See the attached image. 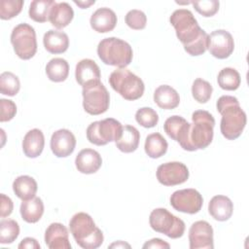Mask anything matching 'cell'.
Here are the masks:
<instances>
[{"instance_id": "cell-1", "label": "cell", "mask_w": 249, "mask_h": 249, "mask_svg": "<svg viewBox=\"0 0 249 249\" xmlns=\"http://www.w3.org/2000/svg\"><path fill=\"white\" fill-rule=\"evenodd\" d=\"M169 21L174 27L176 36L183 44L184 50L196 56L205 53L208 45V34L200 28L193 13L187 9L175 10Z\"/></svg>"}, {"instance_id": "cell-2", "label": "cell", "mask_w": 249, "mask_h": 249, "mask_svg": "<svg viewBox=\"0 0 249 249\" xmlns=\"http://www.w3.org/2000/svg\"><path fill=\"white\" fill-rule=\"evenodd\" d=\"M192 121L186 123L176 141L186 151L205 149L213 140L214 117L205 110H196L192 114Z\"/></svg>"}, {"instance_id": "cell-3", "label": "cell", "mask_w": 249, "mask_h": 249, "mask_svg": "<svg viewBox=\"0 0 249 249\" xmlns=\"http://www.w3.org/2000/svg\"><path fill=\"white\" fill-rule=\"evenodd\" d=\"M216 107L222 115L220 129L223 136L229 140L238 138L246 125L247 119L237 98L231 95H222L217 100Z\"/></svg>"}, {"instance_id": "cell-4", "label": "cell", "mask_w": 249, "mask_h": 249, "mask_svg": "<svg viewBox=\"0 0 249 249\" xmlns=\"http://www.w3.org/2000/svg\"><path fill=\"white\" fill-rule=\"evenodd\" d=\"M69 228L77 244L84 249H95L103 243L101 230L88 213H76L69 222Z\"/></svg>"}, {"instance_id": "cell-5", "label": "cell", "mask_w": 249, "mask_h": 249, "mask_svg": "<svg viewBox=\"0 0 249 249\" xmlns=\"http://www.w3.org/2000/svg\"><path fill=\"white\" fill-rule=\"evenodd\" d=\"M97 54L101 61L107 65L125 68L130 64L133 56L130 45L117 37L102 39L97 46Z\"/></svg>"}, {"instance_id": "cell-6", "label": "cell", "mask_w": 249, "mask_h": 249, "mask_svg": "<svg viewBox=\"0 0 249 249\" xmlns=\"http://www.w3.org/2000/svg\"><path fill=\"white\" fill-rule=\"evenodd\" d=\"M109 84L115 91L126 100H136L140 98L145 89L141 78L126 68L114 70L110 74Z\"/></svg>"}, {"instance_id": "cell-7", "label": "cell", "mask_w": 249, "mask_h": 249, "mask_svg": "<svg viewBox=\"0 0 249 249\" xmlns=\"http://www.w3.org/2000/svg\"><path fill=\"white\" fill-rule=\"evenodd\" d=\"M83 107L89 115L105 113L110 104V95L100 81H94L83 87Z\"/></svg>"}, {"instance_id": "cell-8", "label": "cell", "mask_w": 249, "mask_h": 249, "mask_svg": "<svg viewBox=\"0 0 249 249\" xmlns=\"http://www.w3.org/2000/svg\"><path fill=\"white\" fill-rule=\"evenodd\" d=\"M149 223L155 231L163 233L170 238H179L185 231L184 221L165 208L154 209L150 214Z\"/></svg>"}, {"instance_id": "cell-9", "label": "cell", "mask_w": 249, "mask_h": 249, "mask_svg": "<svg viewBox=\"0 0 249 249\" xmlns=\"http://www.w3.org/2000/svg\"><path fill=\"white\" fill-rule=\"evenodd\" d=\"M11 43L16 54L24 60L30 59L37 52L36 32L28 23H19L11 33Z\"/></svg>"}, {"instance_id": "cell-10", "label": "cell", "mask_w": 249, "mask_h": 249, "mask_svg": "<svg viewBox=\"0 0 249 249\" xmlns=\"http://www.w3.org/2000/svg\"><path fill=\"white\" fill-rule=\"evenodd\" d=\"M123 131L122 124L113 119L107 118L91 123L87 128V138L94 145L103 146L109 142L117 141Z\"/></svg>"}, {"instance_id": "cell-11", "label": "cell", "mask_w": 249, "mask_h": 249, "mask_svg": "<svg viewBox=\"0 0 249 249\" xmlns=\"http://www.w3.org/2000/svg\"><path fill=\"white\" fill-rule=\"evenodd\" d=\"M170 204L179 212L196 214L200 211L203 204V198L195 189H183L175 191L171 195Z\"/></svg>"}, {"instance_id": "cell-12", "label": "cell", "mask_w": 249, "mask_h": 249, "mask_svg": "<svg viewBox=\"0 0 249 249\" xmlns=\"http://www.w3.org/2000/svg\"><path fill=\"white\" fill-rule=\"evenodd\" d=\"M188 178L189 169L180 161L165 162L157 169V179L163 186L180 185L185 183Z\"/></svg>"}, {"instance_id": "cell-13", "label": "cell", "mask_w": 249, "mask_h": 249, "mask_svg": "<svg viewBox=\"0 0 249 249\" xmlns=\"http://www.w3.org/2000/svg\"><path fill=\"white\" fill-rule=\"evenodd\" d=\"M207 49L216 58H228L234 50V42L231 34L224 29H217L208 35Z\"/></svg>"}, {"instance_id": "cell-14", "label": "cell", "mask_w": 249, "mask_h": 249, "mask_svg": "<svg viewBox=\"0 0 249 249\" xmlns=\"http://www.w3.org/2000/svg\"><path fill=\"white\" fill-rule=\"evenodd\" d=\"M191 249H213V229L206 221H196L189 231Z\"/></svg>"}, {"instance_id": "cell-15", "label": "cell", "mask_w": 249, "mask_h": 249, "mask_svg": "<svg viewBox=\"0 0 249 249\" xmlns=\"http://www.w3.org/2000/svg\"><path fill=\"white\" fill-rule=\"evenodd\" d=\"M76 147V138L74 134L66 128L54 131L51 137V149L57 158H66L70 156Z\"/></svg>"}, {"instance_id": "cell-16", "label": "cell", "mask_w": 249, "mask_h": 249, "mask_svg": "<svg viewBox=\"0 0 249 249\" xmlns=\"http://www.w3.org/2000/svg\"><path fill=\"white\" fill-rule=\"evenodd\" d=\"M45 242L50 249H70L67 228L60 223H52L45 231Z\"/></svg>"}, {"instance_id": "cell-17", "label": "cell", "mask_w": 249, "mask_h": 249, "mask_svg": "<svg viewBox=\"0 0 249 249\" xmlns=\"http://www.w3.org/2000/svg\"><path fill=\"white\" fill-rule=\"evenodd\" d=\"M101 156L93 149H83L75 159L76 168L84 174L95 173L101 167Z\"/></svg>"}, {"instance_id": "cell-18", "label": "cell", "mask_w": 249, "mask_h": 249, "mask_svg": "<svg viewBox=\"0 0 249 249\" xmlns=\"http://www.w3.org/2000/svg\"><path fill=\"white\" fill-rule=\"evenodd\" d=\"M89 23L91 28L98 33L110 32L117 24V16L109 8H99L91 15Z\"/></svg>"}, {"instance_id": "cell-19", "label": "cell", "mask_w": 249, "mask_h": 249, "mask_svg": "<svg viewBox=\"0 0 249 249\" xmlns=\"http://www.w3.org/2000/svg\"><path fill=\"white\" fill-rule=\"evenodd\" d=\"M100 69L94 60L85 58L80 60L75 69V78L79 85L85 87L94 81H100Z\"/></svg>"}, {"instance_id": "cell-20", "label": "cell", "mask_w": 249, "mask_h": 249, "mask_svg": "<svg viewBox=\"0 0 249 249\" xmlns=\"http://www.w3.org/2000/svg\"><path fill=\"white\" fill-rule=\"evenodd\" d=\"M208 212L215 220L224 222L231 217L233 212V204L228 196L218 195L210 199L208 204Z\"/></svg>"}, {"instance_id": "cell-21", "label": "cell", "mask_w": 249, "mask_h": 249, "mask_svg": "<svg viewBox=\"0 0 249 249\" xmlns=\"http://www.w3.org/2000/svg\"><path fill=\"white\" fill-rule=\"evenodd\" d=\"M45 146V137L42 130L38 128H33L29 130L23 137L22 140V150L27 158H37L39 157Z\"/></svg>"}, {"instance_id": "cell-22", "label": "cell", "mask_w": 249, "mask_h": 249, "mask_svg": "<svg viewBox=\"0 0 249 249\" xmlns=\"http://www.w3.org/2000/svg\"><path fill=\"white\" fill-rule=\"evenodd\" d=\"M43 44L49 53L53 54L62 53L69 47V38L63 31L51 29L44 34Z\"/></svg>"}, {"instance_id": "cell-23", "label": "cell", "mask_w": 249, "mask_h": 249, "mask_svg": "<svg viewBox=\"0 0 249 249\" xmlns=\"http://www.w3.org/2000/svg\"><path fill=\"white\" fill-rule=\"evenodd\" d=\"M154 101L161 109L172 110L180 103L179 93L168 85H161L154 92Z\"/></svg>"}, {"instance_id": "cell-24", "label": "cell", "mask_w": 249, "mask_h": 249, "mask_svg": "<svg viewBox=\"0 0 249 249\" xmlns=\"http://www.w3.org/2000/svg\"><path fill=\"white\" fill-rule=\"evenodd\" d=\"M74 18V11L72 7L66 2L56 3L53 6L49 20L57 29L66 27Z\"/></svg>"}, {"instance_id": "cell-25", "label": "cell", "mask_w": 249, "mask_h": 249, "mask_svg": "<svg viewBox=\"0 0 249 249\" xmlns=\"http://www.w3.org/2000/svg\"><path fill=\"white\" fill-rule=\"evenodd\" d=\"M140 133L133 125L126 124L123 126V131L120 138L115 141L117 148L123 153H132L139 145Z\"/></svg>"}, {"instance_id": "cell-26", "label": "cell", "mask_w": 249, "mask_h": 249, "mask_svg": "<svg viewBox=\"0 0 249 249\" xmlns=\"http://www.w3.org/2000/svg\"><path fill=\"white\" fill-rule=\"evenodd\" d=\"M37 182L28 175H20L17 177L13 183L14 193L21 200L33 198L37 193Z\"/></svg>"}, {"instance_id": "cell-27", "label": "cell", "mask_w": 249, "mask_h": 249, "mask_svg": "<svg viewBox=\"0 0 249 249\" xmlns=\"http://www.w3.org/2000/svg\"><path fill=\"white\" fill-rule=\"evenodd\" d=\"M19 211L25 222L30 224L37 223L43 216L44 203L40 197L34 196L31 199L22 200Z\"/></svg>"}, {"instance_id": "cell-28", "label": "cell", "mask_w": 249, "mask_h": 249, "mask_svg": "<svg viewBox=\"0 0 249 249\" xmlns=\"http://www.w3.org/2000/svg\"><path fill=\"white\" fill-rule=\"evenodd\" d=\"M168 148L167 141L159 132H154L146 137L144 149L146 154L152 159H159L163 156Z\"/></svg>"}, {"instance_id": "cell-29", "label": "cell", "mask_w": 249, "mask_h": 249, "mask_svg": "<svg viewBox=\"0 0 249 249\" xmlns=\"http://www.w3.org/2000/svg\"><path fill=\"white\" fill-rule=\"evenodd\" d=\"M46 74L52 82H63L68 77L69 64L64 58H52L46 65Z\"/></svg>"}, {"instance_id": "cell-30", "label": "cell", "mask_w": 249, "mask_h": 249, "mask_svg": "<svg viewBox=\"0 0 249 249\" xmlns=\"http://www.w3.org/2000/svg\"><path fill=\"white\" fill-rule=\"evenodd\" d=\"M55 4L53 0H34L30 3L28 15L36 22H46L49 20L50 13Z\"/></svg>"}, {"instance_id": "cell-31", "label": "cell", "mask_w": 249, "mask_h": 249, "mask_svg": "<svg viewBox=\"0 0 249 249\" xmlns=\"http://www.w3.org/2000/svg\"><path fill=\"white\" fill-rule=\"evenodd\" d=\"M218 85L225 90H235L240 86V75L239 73L231 67L223 68L217 77Z\"/></svg>"}, {"instance_id": "cell-32", "label": "cell", "mask_w": 249, "mask_h": 249, "mask_svg": "<svg viewBox=\"0 0 249 249\" xmlns=\"http://www.w3.org/2000/svg\"><path fill=\"white\" fill-rule=\"evenodd\" d=\"M19 234V226L13 219H5L0 222V243H13Z\"/></svg>"}, {"instance_id": "cell-33", "label": "cell", "mask_w": 249, "mask_h": 249, "mask_svg": "<svg viewBox=\"0 0 249 249\" xmlns=\"http://www.w3.org/2000/svg\"><path fill=\"white\" fill-rule=\"evenodd\" d=\"M20 89V82L17 75L6 71L0 75V91L2 94L14 96Z\"/></svg>"}, {"instance_id": "cell-34", "label": "cell", "mask_w": 249, "mask_h": 249, "mask_svg": "<svg viewBox=\"0 0 249 249\" xmlns=\"http://www.w3.org/2000/svg\"><path fill=\"white\" fill-rule=\"evenodd\" d=\"M212 91L213 88L209 82L200 78L194 81L192 86V94L198 103H206L210 99Z\"/></svg>"}, {"instance_id": "cell-35", "label": "cell", "mask_w": 249, "mask_h": 249, "mask_svg": "<svg viewBox=\"0 0 249 249\" xmlns=\"http://www.w3.org/2000/svg\"><path fill=\"white\" fill-rule=\"evenodd\" d=\"M135 120L143 127L151 128L158 124L159 115L150 107H142L136 111Z\"/></svg>"}, {"instance_id": "cell-36", "label": "cell", "mask_w": 249, "mask_h": 249, "mask_svg": "<svg viewBox=\"0 0 249 249\" xmlns=\"http://www.w3.org/2000/svg\"><path fill=\"white\" fill-rule=\"evenodd\" d=\"M22 0H1L0 18L1 19H11L17 17L22 9Z\"/></svg>"}, {"instance_id": "cell-37", "label": "cell", "mask_w": 249, "mask_h": 249, "mask_svg": "<svg viewBox=\"0 0 249 249\" xmlns=\"http://www.w3.org/2000/svg\"><path fill=\"white\" fill-rule=\"evenodd\" d=\"M187 121L181 116H171L163 124V129L166 134L173 140H177V137L182 130L183 126L186 124Z\"/></svg>"}, {"instance_id": "cell-38", "label": "cell", "mask_w": 249, "mask_h": 249, "mask_svg": "<svg viewBox=\"0 0 249 249\" xmlns=\"http://www.w3.org/2000/svg\"><path fill=\"white\" fill-rule=\"evenodd\" d=\"M125 23L128 27L134 30H141L144 29L147 23V17L144 12L140 10H130L125 15Z\"/></svg>"}, {"instance_id": "cell-39", "label": "cell", "mask_w": 249, "mask_h": 249, "mask_svg": "<svg viewBox=\"0 0 249 249\" xmlns=\"http://www.w3.org/2000/svg\"><path fill=\"white\" fill-rule=\"evenodd\" d=\"M195 10L203 17H212L219 10V1L217 0H202L191 2Z\"/></svg>"}, {"instance_id": "cell-40", "label": "cell", "mask_w": 249, "mask_h": 249, "mask_svg": "<svg viewBox=\"0 0 249 249\" xmlns=\"http://www.w3.org/2000/svg\"><path fill=\"white\" fill-rule=\"evenodd\" d=\"M0 122H9L11 121L17 114V106L13 100L1 98L0 99Z\"/></svg>"}, {"instance_id": "cell-41", "label": "cell", "mask_w": 249, "mask_h": 249, "mask_svg": "<svg viewBox=\"0 0 249 249\" xmlns=\"http://www.w3.org/2000/svg\"><path fill=\"white\" fill-rule=\"evenodd\" d=\"M13 208H14V204L12 199L7 196L5 194H1V210H0V216L2 218H5L9 215H11V213L13 212Z\"/></svg>"}, {"instance_id": "cell-42", "label": "cell", "mask_w": 249, "mask_h": 249, "mask_svg": "<svg viewBox=\"0 0 249 249\" xmlns=\"http://www.w3.org/2000/svg\"><path fill=\"white\" fill-rule=\"evenodd\" d=\"M143 248H166V249H168V248H170V245L160 238H153V239L147 241L143 245Z\"/></svg>"}, {"instance_id": "cell-43", "label": "cell", "mask_w": 249, "mask_h": 249, "mask_svg": "<svg viewBox=\"0 0 249 249\" xmlns=\"http://www.w3.org/2000/svg\"><path fill=\"white\" fill-rule=\"evenodd\" d=\"M18 248L19 249H24V248H28V249H40V244L38 243V241L33 238V237H25L23 238L20 243L18 244Z\"/></svg>"}, {"instance_id": "cell-44", "label": "cell", "mask_w": 249, "mask_h": 249, "mask_svg": "<svg viewBox=\"0 0 249 249\" xmlns=\"http://www.w3.org/2000/svg\"><path fill=\"white\" fill-rule=\"evenodd\" d=\"M74 3H75L76 5H78L81 9H87V8H89L90 5L94 4L95 1H94V0H91V1H76V0H75Z\"/></svg>"}, {"instance_id": "cell-45", "label": "cell", "mask_w": 249, "mask_h": 249, "mask_svg": "<svg viewBox=\"0 0 249 249\" xmlns=\"http://www.w3.org/2000/svg\"><path fill=\"white\" fill-rule=\"evenodd\" d=\"M109 247H110V248H124V247L130 248V245L127 244V243H125V242H124V241H121V240H120V241H117V242L111 244Z\"/></svg>"}]
</instances>
